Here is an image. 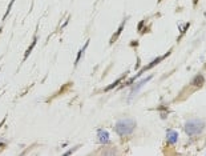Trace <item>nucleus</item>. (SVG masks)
Here are the masks:
<instances>
[{
  "instance_id": "9b49d317",
  "label": "nucleus",
  "mask_w": 206,
  "mask_h": 156,
  "mask_svg": "<svg viewBox=\"0 0 206 156\" xmlns=\"http://www.w3.org/2000/svg\"><path fill=\"white\" fill-rule=\"evenodd\" d=\"M160 1H161V0H160Z\"/></svg>"
},
{
  "instance_id": "7ed1b4c3",
  "label": "nucleus",
  "mask_w": 206,
  "mask_h": 156,
  "mask_svg": "<svg viewBox=\"0 0 206 156\" xmlns=\"http://www.w3.org/2000/svg\"><path fill=\"white\" fill-rule=\"evenodd\" d=\"M166 138H168V143L170 144H176L178 141V132L173 131V129H168L166 132Z\"/></svg>"
},
{
  "instance_id": "0eeeda50",
  "label": "nucleus",
  "mask_w": 206,
  "mask_h": 156,
  "mask_svg": "<svg viewBox=\"0 0 206 156\" xmlns=\"http://www.w3.org/2000/svg\"><path fill=\"white\" fill-rule=\"evenodd\" d=\"M125 21H127V20H124V21H122V23H121V25H120V27H118V30H117V32H116V33H114V35L112 36V39H110V43H114V41H116V40H117V39H118V36H120V35H121L122 30H124V25H125Z\"/></svg>"
},
{
  "instance_id": "39448f33",
  "label": "nucleus",
  "mask_w": 206,
  "mask_h": 156,
  "mask_svg": "<svg viewBox=\"0 0 206 156\" xmlns=\"http://www.w3.org/2000/svg\"><path fill=\"white\" fill-rule=\"evenodd\" d=\"M99 140L101 144H108L109 143V134H108L107 131H102V129H100L99 131Z\"/></svg>"
},
{
  "instance_id": "f257e3e1",
  "label": "nucleus",
  "mask_w": 206,
  "mask_h": 156,
  "mask_svg": "<svg viewBox=\"0 0 206 156\" xmlns=\"http://www.w3.org/2000/svg\"><path fill=\"white\" fill-rule=\"evenodd\" d=\"M136 128V121L133 119H121L116 123L114 126V131L117 132L120 136H128L133 132V129Z\"/></svg>"
},
{
  "instance_id": "1a4fd4ad",
  "label": "nucleus",
  "mask_w": 206,
  "mask_h": 156,
  "mask_svg": "<svg viewBox=\"0 0 206 156\" xmlns=\"http://www.w3.org/2000/svg\"><path fill=\"white\" fill-rule=\"evenodd\" d=\"M120 81H121V79H118V80H116V81H114L113 84H110L109 87H107V88H105V91H109V89L114 88V87H117V86H118V84H120Z\"/></svg>"
},
{
  "instance_id": "6e6552de",
  "label": "nucleus",
  "mask_w": 206,
  "mask_h": 156,
  "mask_svg": "<svg viewBox=\"0 0 206 156\" xmlns=\"http://www.w3.org/2000/svg\"><path fill=\"white\" fill-rule=\"evenodd\" d=\"M35 44H36V39L32 41V44H31V45H29V48H28V50H27V52H25V55H24V59H27V58H28V55H29V53H31V51L33 50V47H35Z\"/></svg>"
},
{
  "instance_id": "f03ea898",
  "label": "nucleus",
  "mask_w": 206,
  "mask_h": 156,
  "mask_svg": "<svg viewBox=\"0 0 206 156\" xmlns=\"http://www.w3.org/2000/svg\"><path fill=\"white\" fill-rule=\"evenodd\" d=\"M204 129H205V121L202 119H193V120L186 121V124H185V132L189 136L199 135Z\"/></svg>"
},
{
  "instance_id": "20e7f679",
  "label": "nucleus",
  "mask_w": 206,
  "mask_h": 156,
  "mask_svg": "<svg viewBox=\"0 0 206 156\" xmlns=\"http://www.w3.org/2000/svg\"><path fill=\"white\" fill-rule=\"evenodd\" d=\"M150 79H152V76H148V78H145V79H142V80H140L138 83H137L136 86H134L133 88H132V92H130V93H132V96H133V95H136V93L140 91V88H141L142 86H145V84H146L148 81L150 80Z\"/></svg>"
},
{
  "instance_id": "423d86ee",
  "label": "nucleus",
  "mask_w": 206,
  "mask_h": 156,
  "mask_svg": "<svg viewBox=\"0 0 206 156\" xmlns=\"http://www.w3.org/2000/svg\"><path fill=\"white\" fill-rule=\"evenodd\" d=\"M205 83V78L202 75H196L193 78V80H191V84H193L194 87H202Z\"/></svg>"
},
{
  "instance_id": "9d476101",
  "label": "nucleus",
  "mask_w": 206,
  "mask_h": 156,
  "mask_svg": "<svg viewBox=\"0 0 206 156\" xmlns=\"http://www.w3.org/2000/svg\"><path fill=\"white\" fill-rule=\"evenodd\" d=\"M144 23H145V21H141V23H140V24H138V30H141V28H142V25H144Z\"/></svg>"
}]
</instances>
